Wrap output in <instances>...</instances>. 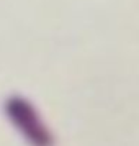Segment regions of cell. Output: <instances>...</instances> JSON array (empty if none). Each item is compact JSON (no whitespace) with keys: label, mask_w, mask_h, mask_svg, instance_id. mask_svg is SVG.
I'll use <instances>...</instances> for the list:
<instances>
[{"label":"cell","mask_w":139,"mask_h":146,"mask_svg":"<svg viewBox=\"0 0 139 146\" xmlns=\"http://www.w3.org/2000/svg\"><path fill=\"white\" fill-rule=\"evenodd\" d=\"M5 113L13 125L34 145H47L53 141L51 133L47 131L46 125L41 121L40 115L36 112L30 100L23 97H10L5 102Z\"/></svg>","instance_id":"1"}]
</instances>
